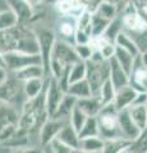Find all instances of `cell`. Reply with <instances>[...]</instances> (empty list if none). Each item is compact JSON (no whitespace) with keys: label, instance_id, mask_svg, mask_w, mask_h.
<instances>
[{"label":"cell","instance_id":"cell-1","mask_svg":"<svg viewBox=\"0 0 147 153\" xmlns=\"http://www.w3.org/2000/svg\"><path fill=\"white\" fill-rule=\"evenodd\" d=\"M78 60L81 59L74 50V44L58 38L54 45V50L50 60L51 76L59 78L65 70H68Z\"/></svg>","mask_w":147,"mask_h":153},{"label":"cell","instance_id":"cell-2","mask_svg":"<svg viewBox=\"0 0 147 153\" xmlns=\"http://www.w3.org/2000/svg\"><path fill=\"white\" fill-rule=\"evenodd\" d=\"M86 64V79L91 85L92 94H98L102 84L110 78V60L104 59V56L98 50H93L91 59H88Z\"/></svg>","mask_w":147,"mask_h":153},{"label":"cell","instance_id":"cell-3","mask_svg":"<svg viewBox=\"0 0 147 153\" xmlns=\"http://www.w3.org/2000/svg\"><path fill=\"white\" fill-rule=\"evenodd\" d=\"M21 108L10 102H0V144L7 143L19 128Z\"/></svg>","mask_w":147,"mask_h":153},{"label":"cell","instance_id":"cell-4","mask_svg":"<svg viewBox=\"0 0 147 153\" xmlns=\"http://www.w3.org/2000/svg\"><path fill=\"white\" fill-rule=\"evenodd\" d=\"M118 110L114 103L105 105L97 115V121L100 126V137L102 139H111L120 135L119 120H118Z\"/></svg>","mask_w":147,"mask_h":153},{"label":"cell","instance_id":"cell-5","mask_svg":"<svg viewBox=\"0 0 147 153\" xmlns=\"http://www.w3.org/2000/svg\"><path fill=\"white\" fill-rule=\"evenodd\" d=\"M37 38H39L40 44V55L42 59V65L45 69V74L49 78L51 76V70H50V60H51V54L54 50V45L58 37L54 31L49 30V28H37L35 30Z\"/></svg>","mask_w":147,"mask_h":153},{"label":"cell","instance_id":"cell-6","mask_svg":"<svg viewBox=\"0 0 147 153\" xmlns=\"http://www.w3.org/2000/svg\"><path fill=\"white\" fill-rule=\"evenodd\" d=\"M21 97H26L25 92H23V82L10 73L9 78L0 84V102L14 103L22 110L23 105L19 103Z\"/></svg>","mask_w":147,"mask_h":153},{"label":"cell","instance_id":"cell-7","mask_svg":"<svg viewBox=\"0 0 147 153\" xmlns=\"http://www.w3.org/2000/svg\"><path fill=\"white\" fill-rule=\"evenodd\" d=\"M4 55H5L7 68L10 73H17L18 70L34 64H42V59L40 54H28V52L14 50V51L4 52Z\"/></svg>","mask_w":147,"mask_h":153},{"label":"cell","instance_id":"cell-8","mask_svg":"<svg viewBox=\"0 0 147 153\" xmlns=\"http://www.w3.org/2000/svg\"><path fill=\"white\" fill-rule=\"evenodd\" d=\"M65 93L67 92L59 85L55 76H49V78H47L45 97H46V110H47V114H49L50 117L53 116L55 111L58 110Z\"/></svg>","mask_w":147,"mask_h":153},{"label":"cell","instance_id":"cell-9","mask_svg":"<svg viewBox=\"0 0 147 153\" xmlns=\"http://www.w3.org/2000/svg\"><path fill=\"white\" fill-rule=\"evenodd\" d=\"M69 120H63V119H56V117H49L47 120L42 124V126L40 129V144L44 148L49 143L56 138V135L59 134L65 124Z\"/></svg>","mask_w":147,"mask_h":153},{"label":"cell","instance_id":"cell-10","mask_svg":"<svg viewBox=\"0 0 147 153\" xmlns=\"http://www.w3.org/2000/svg\"><path fill=\"white\" fill-rule=\"evenodd\" d=\"M118 120H119V130H120V135L125 139L133 142L138 138L141 129L137 126V124L133 121L128 108L125 110H120L118 112Z\"/></svg>","mask_w":147,"mask_h":153},{"label":"cell","instance_id":"cell-11","mask_svg":"<svg viewBox=\"0 0 147 153\" xmlns=\"http://www.w3.org/2000/svg\"><path fill=\"white\" fill-rule=\"evenodd\" d=\"M77 18L72 14H61L58 22V35L60 40L68 41L70 44H74V35L77 31Z\"/></svg>","mask_w":147,"mask_h":153},{"label":"cell","instance_id":"cell-12","mask_svg":"<svg viewBox=\"0 0 147 153\" xmlns=\"http://www.w3.org/2000/svg\"><path fill=\"white\" fill-rule=\"evenodd\" d=\"M129 84L137 92H147V68L142 64L140 55L136 57L133 69L129 74Z\"/></svg>","mask_w":147,"mask_h":153},{"label":"cell","instance_id":"cell-13","mask_svg":"<svg viewBox=\"0 0 147 153\" xmlns=\"http://www.w3.org/2000/svg\"><path fill=\"white\" fill-rule=\"evenodd\" d=\"M8 7L17 14L19 23L27 25L28 22H31L35 16V9L27 0H7Z\"/></svg>","mask_w":147,"mask_h":153},{"label":"cell","instance_id":"cell-14","mask_svg":"<svg viewBox=\"0 0 147 153\" xmlns=\"http://www.w3.org/2000/svg\"><path fill=\"white\" fill-rule=\"evenodd\" d=\"M137 91L132 87L131 84L124 85L122 88H118L116 89V94H115V98H114V106L118 111L120 110H125L129 106L134 103V100L137 97Z\"/></svg>","mask_w":147,"mask_h":153},{"label":"cell","instance_id":"cell-15","mask_svg":"<svg viewBox=\"0 0 147 153\" xmlns=\"http://www.w3.org/2000/svg\"><path fill=\"white\" fill-rule=\"evenodd\" d=\"M77 106L87 115V116H97L98 112L104 107L101 97L98 94H92L90 97L79 98L77 101Z\"/></svg>","mask_w":147,"mask_h":153},{"label":"cell","instance_id":"cell-16","mask_svg":"<svg viewBox=\"0 0 147 153\" xmlns=\"http://www.w3.org/2000/svg\"><path fill=\"white\" fill-rule=\"evenodd\" d=\"M109 79L111 80L116 89L129 84V74L122 68V65L114 57L110 59V78Z\"/></svg>","mask_w":147,"mask_h":153},{"label":"cell","instance_id":"cell-17","mask_svg":"<svg viewBox=\"0 0 147 153\" xmlns=\"http://www.w3.org/2000/svg\"><path fill=\"white\" fill-rule=\"evenodd\" d=\"M56 138L60 139L61 142H64L65 144H68L69 147H72L73 149H75V151L78 152V149H79V143H81L79 134L72 126V124H70L69 121L65 124L63 128H61V130L59 131L58 135H56Z\"/></svg>","mask_w":147,"mask_h":153},{"label":"cell","instance_id":"cell-18","mask_svg":"<svg viewBox=\"0 0 147 153\" xmlns=\"http://www.w3.org/2000/svg\"><path fill=\"white\" fill-rule=\"evenodd\" d=\"M47 78L46 76H40V78H32L23 82V92H25L27 100L28 98H35L39 94L44 92L46 87Z\"/></svg>","mask_w":147,"mask_h":153},{"label":"cell","instance_id":"cell-19","mask_svg":"<svg viewBox=\"0 0 147 153\" xmlns=\"http://www.w3.org/2000/svg\"><path fill=\"white\" fill-rule=\"evenodd\" d=\"M77 101H78V98H75L74 96L69 94V93H65L63 101L60 102L58 110H56L55 114L51 117L69 120V116H70V114H72L73 108L75 107V105H77Z\"/></svg>","mask_w":147,"mask_h":153},{"label":"cell","instance_id":"cell-20","mask_svg":"<svg viewBox=\"0 0 147 153\" xmlns=\"http://www.w3.org/2000/svg\"><path fill=\"white\" fill-rule=\"evenodd\" d=\"M104 148H105V140L101 137H88L81 139L78 152L100 153L104 152Z\"/></svg>","mask_w":147,"mask_h":153},{"label":"cell","instance_id":"cell-21","mask_svg":"<svg viewBox=\"0 0 147 153\" xmlns=\"http://www.w3.org/2000/svg\"><path fill=\"white\" fill-rule=\"evenodd\" d=\"M12 74H14L18 79L22 80V82H26V80L32 79V78H40V76H46L44 65H42V64H34V65L26 66V68L18 70L17 73H12ZM46 78H47V76H46Z\"/></svg>","mask_w":147,"mask_h":153},{"label":"cell","instance_id":"cell-22","mask_svg":"<svg viewBox=\"0 0 147 153\" xmlns=\"http://www.w3.org/2000/svg\"><path fill=\"white\" fill-rule=\"evenodd\" d=\"M67 93L74 96L75 98H84V97H90L92 96V89L91 85H90L88 80L86 78L77 80V82H73L69 84Z\"/></svg>","mask_w":147,"mask_h":153},{"label":"cell","instance_id":"cell-23","mask_svg":"<svg viewBox=\"0 0 147 153\" xmlns=\"http://www.w3.org/2000/svg\"><path fill=\"white\" fill-rule=\"evenodd\" d=\"M104 140H105V148H104V152L105 153L128 152L129 151L131 144H132L131 140H128L123 137L111 138V139H104Z\"/></svg>","mask_w":147,"mask_h":153},{"label":"cell","instance_id":"cell-24","mask_svg":"<svg viewBox=\"0 0 147 153\" xmlns=\"http://www.w3.org/2000/svg\"><path fill=\"white\" fill-rule=\"evenodd\" d=\"M128 111L141 130L147 126V105H132L128 107Z\"/></svg>","mask_w":147,"mask_h":153},{"label":"cell","instance_id":"cell-25","mask_svg":"<svg viewBox=\"0 0 147 153\" xmlns=\"http://www.w3.org/2000/svg\"><path fill=\"white\" fill-rule=\"evenodd\" d=\"M136 57L133 54H131L129 51H127L124 49H120V47L116 46V52H115V59L118 63L122 65V68L124 69L128 74H131L132 69H133V65H134V61H136Z\"/></svg>","mask_w":147,"mask_h":153},{"label":"cell","instance_id":"cell-26","mask_svg":"<svg viewBox=\"0 0 147 153\" xmlns=\"http://www.w3.org/2000/svg\"><path fill=\"white\" fill-rule=\"evenodd\" d=\"M115 45L118 47H120V49L129 51L131 54H133L134 56L140 55V51H138V47H137L136 42L133 41V38L129 36V33L125 31H122L119 35H118V37L115 38Z\"/></svg>","mask_w":147,"mask_h":153},{"label":"cell","instance_id":"cell-27","mask_svg":"<svg viewBox=\"0 0 147 153\" xmlns=\"http://www.w3.org/2000/svg\"><path fill=\"white\" fill-rule=\"evenodd\" d=\"M18 25H19V19L9 7L0 10V31L10 30Z\"/></svg>","mask_w":147,"mask_h":153},{"label":"cell","instance_id":"cell-28","mask_svg":"<svg viewBox=\"0 0 147 153\" xmlns=\"http://www.w3.org/2000/svg\"><path fill=\"white\" fill-rule=\"evenodd\" d=\"M79 139L88 137H100V126H98L97 116H88L83 128L79 130Z\"/></svg>","mask_w":147,"mask_h":153},{"label":"cell","instance_id":"cell-29","mask_svg":"<svg viewBox=\"0 0 147 153\" xmlns=\"http://www.w3.org/2000/svg\"><path fill=\"white\" fill-rule=\"evenodd\" d=\"M124 31V25H123V19H122V16H116L114 19H111L109 26L106 28L105 33L101 36V37H105L106 40L111 41V42H115V38L118 37V35Z\"/></svg>","mask_w":147,"mask_h":153},{"label":"cell","instance_id":"cell-30","mask_svg":"<svg viewBox=\"0 0 147 153\" xmlns=\"http://www.w3.org/2000/svg\"><path fill=\"white\" fill-rule=\"evenodd\" d=\"M110 19L104 18L98 13H92V38L101 37L105 33Z\"/></svg>","mask_w":147,"mask_h":153},{"label":"cell","instance_id":"cell-31","mask_svg":"<svg viewBox=\"0 0 147 153\" xmlns=\"http://www.w3.org/2000/svg\"><path fill=\"white\" fill-rule=\"evenodd\" d=\"M87 74V64L84 60H78L70 66L69 70V83L77 82L83 78H86Z\"/></svg>","mask_w":147,"mask_h":153},{"label":"cell","instance_id":"cell-32","mask_svg":"<svg viewBox=\"0 0 147 153\" xmlns=\"http://www.w3.org/2000/svg\"><path fill=\"white\" fill-rule=\"evenodd\" d=\"M95 13H98L100 16H102L106 19H114L116 16H119V8L116 4H114L110 0H104L101 3V5L98 7V9Z\"/></svg>","mask_w":147,"mask_h":153},{"label":"cell","instance_id":"cell-33","mask_svg":"<svg viewBox=\"0 0 147 153\" xmlns=\"http://www.w3.org/2000/svg\"><path fill=\"white\" fill-rule=\"evenodd\" d=\"M115 94H116V88L114 87V84L111 83L110 79H107L105 83L102 84V87L100 89V93L98 96L101 97V101L105 105H110L114 102V98H115Z\"/></svg>","mask_w":147,"mask_h":153},{"label":"cell","instance_id":"cell-34","mask_svg":"<svg viewBox=\"0 0 147 153\" xmlns=\"http://www.w3.org/2000/svg\"><path fill=\"white\" fill-rule=\"evenodd\" d=\"M87 119H88L87 115L84 114L82 110L77 106V105H75V107L73 108V111H72V114H70V116H69V123L72 124V126L79 133V130L83 128V125H84V123H86Z\"/></svg>","mask_w":147,"mask_h":153},{"label":"cell","instance_id":"cell-35","mask_svg":"<svg viewBox=\"0 0 147 153\" xmlns=\"http://www.w3.org/2000/svg\"><path fill=\"white\" fill-rule=\"evenodd\" d=\"M128 152H136V153H147V126L143 128L140 133L138 138L132 142Z\"/></svg>","mask_w":147,"mask_h":153},{"label":"cell","instance_id":"cell-36","mask_svg":"<svg viewBox=\"0 0 147 153\" xmlns=\"http://www.w3.org/2000/svg\"><path fill=\"white\" fill-rule=\"evenodd\" d=\"M125 32H128V31H125ZM128 33H129V36L133 38V41L136 42L140 54L147 51V27L141 31H131Z\"/></svg>","mask_w":147,"mask_h":153},{"label":"cell","instance_id":"cell-37","mask_svg":"<svg viewBox=\"0 0 147 153\" xmlns=\"http://www.w3.org/2000/svg\"><path fill=\"white\" fill-rule=\"evenodd\" d=\"M44 148H47V152H53V153H72V152H77L73 149L72 147H69L68 144H65L64 142H61L58 138H54L49 144L45 146Z\"/></svg>","mask_w":147,"mask_h":153},{"label":"cell","instance_id":"cell-38","mask_svg":"<svg viewBox=\"0 0 147 153\" xmlns=\"http://www.w3.org/2000/svg\"><path fill=\"white\" fill-rule=\"evenodd\" d=\"M74 50L81 60L87 61L88 59H91L95 49L91 44H74Z\"/></svg>","mask_w":147,"mask_h":153},{"label":"cell","instance_id":"cell-39","mask_svg":"<svg viewBox=\"0 0 147 153\" xmlns=\"http://www.w3.org/2000/svg\"><path fill=\"white\" fill-rule=\"evenodd\" d=\"M104 0H83V5L84 9L91 13H95L98 9V7L101 5V3Z\"/></svg>","mask_w":147,"mask_h":153},{"label":"cell","instance_id":"cell-40","mask_svg":"<svg viewBox=\"0 0 147 153\" xmlns=\"http://www.w3.org/2000/svg\"><path fill=\"white\" fill-rule=\"evenodd\" d=\"M9 75H10V71L8 70L7 66L0 65V84H1L3 82H5V80L9 78Z\"/></svg>","mask_w":147,"mask_h":153},{"label":"cell","instance_id":"cell-41","mask_svg":"<svg viewBox=\"0 0 147 153\" xmlns=\"http://www.w3.org/2000/svg\"><path fill=\"white\" fill-rule=\"evenodd\" d=\"M110 1H113L114 4H116L118 8H119V13L123 10V8H124L127 4H129L131 1H133V0H110Z\"/></svg>","mask_w":147,"mask_h":153},{"label":"cell","instance_id":"cell-42","mask_svg":"<svg viewBox=\"0 0 147 153\" xmlns=\"http://www.w3.org/2000/svg\"><path fill=\"white\" fill-rule=\"evenodd\" d=\"M27 1L30 3L34 8H39L40 5H42V4H44V0H27Z\"/></svg>","mask_w":147,"mask_h":153},{"label":"cell","instance_id":"cell-43","mask_svg":"<svg viewBox=\"0 0 147 153\" xmlns=\"http://www.w3.org/2000/svg\"><path fill=\"white\" fill-rule=\"evenodd\" d=\"M140 57H141V60H142V64H143L146 68H147V51L141 52V54H140Z\"/></svg>","mask_w":147,"mask_h":153},{"label":"cell","instance_id":"cell-44","mask_svg":"<svg viewBox=\"0 0 147 153\" xmlns=\"http://www.w3.org/2000/svg\"><path fill=\"white\" fill-rule=\"evenodd\" d=\"M0 65L1 66H7V63H5V55H4L3 51H0Z\"/></svg>","mask_w":147,"mask_h":153},{"label":"cell","instance_id":"cell-45","mask_svg":"<svg viewBox=\"0 0 147 153\" xmlns=\"http://www.w3.org/2000/svg\"><path fill=\"white\" fill-rule=\"evenodd\" d=\"M8 8V4H7V0H0V10Z\"/></svg>","mask_w":147,"mask_h":153},{"label":"cell","instance_id":"cell-46","mask_svg":"<svg viewBox=\"0 0 147 153\" xmlns=\"http://www.w3.org/2000/svg\"><path fill=\"white\" fill-rule=\"evenodd\" d=\"M59 1H60V0H44V3H53V4H56Z\"/></svg>","mask_w":147,"mask_h":153},{"label":"cell","instance_id":"cell-47","mask_svg":"<svg viewBox=\"0 0 147 153\" xmlns=\"http://www.w3.org/2000/svg\"><path fill=\"white\" fill-rule=\"evenodd\" d=\"M137 1H140L142 4H145V5H147V0H137Z\"/></svg>","mask_w":147,"mask_h":153}]
</instances>
